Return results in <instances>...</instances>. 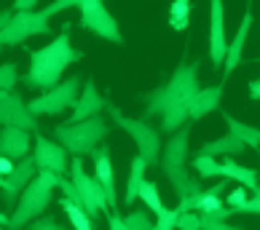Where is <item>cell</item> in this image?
Wrapping results in <instances>:
<instances>
[{"mask_svg":"<svg viewBox=\"0 0 260 230\" xmlns=\"http://www.w3.org/2000/svg\"><path fill=\"white\" fill-rule=\"evenodd\" d=\"M199 62H185L180 64L175 75L145 94V121L153 115H161V131L175 134L180 126L190 121V99L199 91Z\"/></svg>","mask_w":260,"mask_h":230,"instance_id":"cell-1","label":"cell"},{"mask_svg":"<svg viewBox=\"0 0 260 230\" xmlns=\"http://www.w3.org/2000/svg\"><path fill=\"white\" fill-rule=\"evenodd\" d=\"M81 51L73 49L70 43V27H62V32L54 37L51 43H46L43 49L30 51V72L24 75V83L30 89L49 91L62 81L64 70L75 62H81Z\"/></svg>","mask_w":260,"mask_h":230,"instance_id":"cell-2","label":"cell"},{"mask_svg":"<svg viewBox=\"0 0 260 230\" xmlns=\"http://www.w3.org/2000/svg\"><path fill=\"white\" fill-rule=\"evenodd\" d=\"M188 137H190V131L185 126H180L172 134V139L161 147V161H158L161 171L167 174L169 185L175 187L180 201L201 190V182L196 177H190V171H188Z\"/></svg>","mask_w":260,"mask_h":230,"instance_id":"cell-3","label":"cell"},{"mask_svg":"<svg viewBox=\"0 0 260 230\" xmlns=\"http://www.w3.org/2000/svg\"><path fill=\"white\" fill-rule=\"evenodd\" d=\"M56 187H59V174L38 169L35 179L24 187V193L19 196L16 206H14V214L8 217V230H24L32 219H38V214H43L46 206L51 204Z\"/></svg>","mask_w":260,"mask_h":230,"instance_id":"cell-4","label":"cell"},{"mask_svg":"<svg viewBox=\"0 0 260 230\" xmlns=\"http://www.w3.org/2000/svg\"><path fill=\"white\" fill-rule=\"evenodd\" d=\"M108 123L102 115H91L86 121L75 123H59L54 126V139L70 152V156H91L94 147H100V142L108 137Z\"/></svg>","mask_w":260,"mask_h":230,"instance_id":"cell-5","label":"cell"},{"mask_svg":"<svg viewBox=\"0 0 260 230\" xmlns=\"http://www.w3.org/2000/svg\"><path fill=\"white\" fill-rule=\"evenodd\" d=\"M105 110H108L110 118L134 139V145H137V156L145 158L148 166H156L161 161V129L150 126L145 118H129V115H123L110 102H108V107H105Z\"/></svg>","mask_w":260,"mask_h":230,"instance_id":"cell-6","label":"cell"},{"mask_svg":"<svg viewBox=\"0 0 260 230\" xmlns=\"http://www.w3.org/2000/svg\"><path fill=\"white\" fill-rule=\"evenodd\" d=\"M78 89H81V78L73 75V78H67V81H59L54 89L43 91L41 97H35L32 102H27V107H30V112L35 118L38 115H62L67 110H73L75 99H78Z\"/></svg>","mask_w":260,"mask_h":230,"instance_id":"cell-7","label":"cell"},{"mask_svg":"<svg viewBox=\"0 0 260 230\" xmlns=\"http://www.w3.org/2000/svg\"><path fill=\"white\" fill-rule=\"evenodd\" d=\"M70 182L75 185V190L81 193L83 198V209L89 212L91 219H97L100 214H110V204H108V196L100 185L97 177H89L83 171V161L81 156H73L70 161Z\"/></svg>","mask_w":260,"mask_h":230,"instance_id":"cell-8","label":"cell"},{"mask_svg":"<svg viewBox=\"0 0 260 230\" xmlns=\"http://www.w3.org/2000/svg\"><path fill=\"white\" fill-rule=\"evenodd\" d=\"M78 8H81V30H89L102 41H110L118 46L123 43L121 27L115 22V16L105 8L102 0H83Z\"/></svg>","mask_w":260,"mask_h":230,"instance_id":"cell-9","label":"cell"},{"mask_svg":"<svg viewBox=\"0 0 260 230\" xmlns=\"http://www.w3.org/2000/svg\"><path fill=\"white\" fill-rule=\"evenodd\" d=\"M49 16H43V11H14V16L8 19V24L0 32L3 46H19L27 37L35 35H49Z\"/></svg>","mask_w":260,"mask_h":230,"instance_id":"cell-10","label":"cell"},{"mask_svg":"<svg viewBox=\"0 0 260 230\" xmlns=\"http://www.w3.org/2000/svg\"><path fill=\"white\" fill-rule=\"evenodd\" d=\"M35 174H38V164H35L32 152H30V156H24V158H19V164L14 166V171H11V174H6L3 182H0V190H3L0 196H3L6 209L16 206L19 196H22L24 187L35 179Z\"/></svg>","mask_w":260,"mask_h":230,"instance_id":"cell-11","label":"cell"},{"mask_svg":"<svg viewBox=\"0 0 260 230\" xmlns=\"http://www.w3.org/2000/svg\"><path fill=\"white\" fill-rule=\"evenodd\" d=\"M32 158L38 169L54 171L59 177L67 174V150L56 139H46L41 131H35V139H32Z\"/></svg>","mask_w":260,"mask_h":230,"instance_id":"cell-12","label":"cell"},{"mask_svg":"<svg viewBox=\"0 0 260 230\" xmlns=\"http://www.w3.org/2000/svg\"><path fill=\"white\" fill-rule=\"evenodd\" d=\"M228 54V41H225V11L223 0H212L209 3V59L212 64L223 67Z\"/></svg>","mask_w":260,"mask_h":230,"instance_id":"cell-13","label":"cell"},{"mask_svg":"<svg viewBox=\"0 0 260 230\" xmlns=\"http://www.w3.org/2000/svg\"><path fill=\"white\" fill-rule=\"evenodd\" d=\"M0 126H16L27 131H38V118L30 112L24 99L16 91H8V97L0 99Z\"/></svg>","mask_w":260,"mask_h":230,"instance_id":"cell-14","label":"cell"},{"mask_svg":"<svg viewBox=\"0 0 260 230\" xmlns=\"http://www.w3.org/2000/svg\"><path fill=\"white\" fill-rule=\"evenodd\" d=\"M228 185H231V179H228V177H223L215 187H209V190H199V193L188 196V198H182L177 209H180V212H199V214H212V212H217V209H223L220 193H225Z\"/></svg>","mask_w":260,"mask_h":230,"instance_id":"cell-15","label":"cell"},{"mask_svg":"<svg viewBox=\"0 0 260 230\" xmlns=\"http://www.w3.org/2000/svg\"><path fill=\"white\" fill-rule=\"evenodd\" d=\"M91 158H94V171H97L100 185L108 196V204H110V212L118 209V198H115V174H113V161H110V150L108 147H94L91 150Z\"/></svg>","mask_w":260,"mask_h":230,"instance_id":"cell-16","label":"cell"},{"mask_svg":"<svg viewBox=\"0 0 260 230\" xmlns=\"http://www.w3.org/2000/svg\"><path fill=\"white\" fill-rule=\"evenodd\" d=\"M105 107H108V102L102 99V94L97 91V83L89 81L81 89L78 94V99H75L73 104V115H70V121L67 123H75V121H86V118H91V115H100Z\"/></svg>","mask_w":260,"mask_h":230,"instance_id":"cell-17","label":"cell"},{"mask_svg":"<svg viewBox=\"0 0 260 230\" xmlns=\"http://www.w3.org/2000/svg\"><path fill=\"white\" fill-rule=\"evenodd\" d=\"M0 152L8 158H24L32 152V137L27 129H16V126H3L0 131Z\"/></svg>","mask_w":260,"mask_h":230,"instance_id":"cell-18","label":"cell"},{"mask_svg":"<svg viewBox=\"0 0 260 230\" xmlns=\"http://www.w3.org/2000/svg\"><path fill=\"white\" fill-rule=\"evenodd\" d=\"M252 11H244V16H242V24H239V30H236V35H234V41L228 43V54H225V62H223V72L225 75H231L236 70L239 64H242V51H244V43H247V37H249V30H252Z\"/></svg>","mask_w":260,"mask_h":230,"instance_id":"cell-19","label":"cell"},{"mask_svg":"<svg viewBox=\"0 0 260 230\" xmlns=\"http://www.w3.org/2000/svg\"><path fill=\"white\" fill-rule=\"evenodd\" d=\"M223 99V86H209V89H199L190 99V121H199L204 115L215 112Z\"/></svg>","mask_w":260,"mask_h":230,"instance_id":"cell-20","label":"cell"},{"mask_svg":"<svg viewBox=\"0 0 260 230\" xmlns=\"http://www.w3.org/2000/svg\"><path fill=\"white\" fill-rule=\"evenodd\" d=\"M199 152H204V156H242V152H247V145L239 137H234V134H225V137L220 139H212V142H204V145L199 147Z\"/></svg>","mask_w":260,"mask_h":230,"instance_id":"cell-21","label":"cell"},{"mask_svg":"<svg viewBox=\"0 0 260 230\" xmlns=\"http://www.w3.org/2000/svg\"><path fill=\"white\" fill-rule=\"evenodd\" d=\"M220 177H228V179H234V182H239L242 187H247V190H252V193H257V171L255 169H249V166H239L234 158H228L225 164H223V169H220Z\"/></svg>","mask_w":260,"mask_h":230,"instance_id":"cell-22","label":"cell"},{"mask_svg":"<svg viewBox=\"0 0 260 230\" xmlns=\"http://www.w3.org/2000/svg\"><path fill=\"white\" fill-rule=\"evenodd\" d=\"M145 158L142 156H134L132 158V166H129V182H126V196H123V204H134V201L140 198V187H142V182H145Z\"/></svg>","mask_w":260,"mask_h":230,"instance_id":"cell-23","label":"cell"},{"mask_svg":"<svg viewBox=\"0 0 260 230\" xmlns=\"http://www.w3.org/2000/svg\"><path fill=\"white\" fill-rule=\"evenodd\" d=\"M225 126L231 129V134H234V137H239V139H242L247 147H252V150H260V129L249 126V123H242V121H236L234 115H228V112H225Z\"/></svg>","mask_w":260,"mask_h":230,"instance_id":"cell-24","label":"cell"},{"mask_svg":"<svg viewBox=\"0 0 260 230\" xmlns=\"http://www.w3.org/2000/svg\"><path fill=\"white\" fill-rule=\"evenodd\" d=\"M62 212L67 214V222H70L75 230H94V225H91V217H89V212L86 209H81L78 204H73L70 198H64L62 196Z\"/></svg>","mask_w":260,"mask_h":230,"instance_id":"cell-25","label":"cell"},{"mask_svg":"<svg viewBox=\"0 0 260 230\" xmlns=\"http://www.w3.org/2000/svg\"><path fill=\"white\" fill-rule=\"evenodd\" d=\"M190 24V0H172V8H169V27L172 30H188Z\"/></svg>","mask_w":260,"mask_h":230,"instance_id":"cell-26","label":"cell"},{"mask_svg":"<svg viewBox=\"0 0 260 230\" xmlns=\"http://www.w3.org/2000/svg\"><path fill=\"white\" fill-rule=\"evenodd\" d=\"M140 201L145 204L148 209H153V214H158L164 204H161V193H158V185L156 182H142V187H140Z\"/></svg>","mask_w":260,"mask_h":230,"instance_id":"cell-27","label":"cell"},{"mask_svg":"<svg viewBox=\"0 0 260 230\" xmlns=\"http://www.w3.org/2000/svg\"><path fill=\"white\" fill-rule=\"evenodd\" d=\"M193 166H196V171H199L201 179H207V177H220V169H223V164H217V158L204 156V152H199V156H196Z\"/></svg>","mask_w":260,"mask_h":230,"instance_id":"cell-28","label":"cell"},{"mask_svg":"<svg viewBox=\"0 0 260 230\" xmlns=\"http://www.w3.org/2000/svg\"><path fill=\"white\" fill-rule=\"evenodd\" d=\"M177 214H180V209H167L164 206L156 214V222L150 225V230H177Z\"/></svg>","mask_w":260,"mask_h":230,"instance_id":"cell-29","label":"cell"},{"mask_svg":"<svg viewBox=\"0 0 260 230\" xmlns=\"http://www.w3.org/2000/svg\"><path fill=\"white\" fill-rule=\"evenodd\" d=\"M16 81H19V67H16V62L0 64V89H3V91H14Z\"/></svg>","mask_w":260,"mask_h":230,"instance_id":"cell-30","label":"cell"},{"mask_svg":"<svg viewBox=\"0 0 260 230\" xmlns=\"http://www.w3.org/2000/svg\"><path fill=\"white\" fill-rule=\"evenodd\" d=\"M123 219H126L129 230H150V225H153L148 209H134V212H129Z\"/></svg>","mask_w":260,"mask_h":230,"instance_id":"cell-31","label":"cell"},{"mask_svg":"<svg viewBox=\"0 0 260 230\" xmlns=\"http://www.w3.org/2000/svg\"><path fill=\"white\" fill-rule=\"evenodd\" d=\"M177 230H201V214L199 212H180L177 214Z\"/></svg>","mask_w":260,"mask_h":230,"instance_id":"cell-32","label":"cell"},{"mask_svg":"<svg viewBox=\"0 0 260 230\" xmlns=\"http://www.w3.org/2000/svg\"><path fill=\"white\" fill-rule=\"evenodd\" d=\"M201 230H242V227L228 225V219H217L212 214H201Z\"/></svg>","mask_w":260,"mask_h":230,"instance_id":"cell-33","label":"cell"},{"mask_svg":"<svg viewBox=\"0 0 260 230\" xmlns=\"http://www.w3.org/2000/svg\"><path fill=\"white\" fill-rule=\"evenodd\" d=\"M83 3V0H54V3H49V6H46L43 8V16H56V14H59V11H64V8H73V6H81Z\"/></svg>","mask_w":260,"mask_h":230,"instance_id":"cell-34","label":"cell"},{"mask_svg":"<svg viewBox=\"0 0 260 230\" xmlns=\"http://www.w3.org/2000/svg\"><path fill=\"white\" fill-rule=\"evenodd\" d=\"M27 230H67V227H62L54 217H38L27 225Z\"/></svg>","mask_w":260,"mask_h":230,"instance_id":"cell-35","label":"cell"},{"mask_svg":"<svg viewBox=\"0 0 260 230\" xmlns=\"http://www.w3.org/2000/svg\"><path fill=\"white\" fill-rule=\"evenodd\" d=\"M247 198H249L247 187H242V185H239L236 190H231V193H228V206L234 209V212H239V206H242V204H244Z\"/></svg>","mask_w":260,"mask_h":230,"instance_id":"cell-36","label":"cell"},{"mask_svg":"<svg viewBox=\"0 0 260 230\" xmlns=\"http://www.w3.org/2000/svg\"><path fill=\"white\" fill-rule=\"evenodd\" d=\"M239 212H247V214H260V190L257 193H252L242 206H239Z\"/></svg>","mask_w":260,"mask_h":230,"instance_id":"cell-37","label":"cell"},{"mask_svg":"<svg viewBox=\"0 0 260 230\" xmlns=\"http://www.w3.org/2000/svg\"><path fill=\"white\" fill-rule=\"evenodd\" d=\"M110 230H129V225H126V219H123L121 214L110 212Z\"/></svg>","mask_w":260,"mask_h":230,"instance_id":"cell-38","label":"cell"},{"mask_svg":"<svg viewBox=\"0 0 260 230\" xmlns=\"http://www.w3.org/2000/svg\"><path fill=\"white\" fill-rule=\"evenodd\" d=\"M38 0H14V11H35Z\"/></svg>","mask_w":260,"mask_h":230,"instance_id":"cell-39","label":"cell"},{"mask_svg":"<svg viewBox=\"0 0 260 230\" xmlns=\"http://www.w3.org/2000/svg\"><path fill=\"white\" fill-rule=\"evenodd\" d=\"M11 171H14V164H11V158L0 152V174L6 177V174H11Z\"/></svg>","mask_w":260,"mask_h":230,"instance_id":"cell-40","label":"cell"},{"mask_svg":"<svg viewBox=\"0 0 260 230\" xmlns=\"http://www.w3.org/2000/svg\"><path fill=\"white\" fill-rule=\"evenodd\" d=\"M14 16V11L11 8H3V11H0V32H3V27L8 24V19ZM0 49H3V41H0Z\"/></svg>","mask_w":260,"mask_h":230,"instance_id":"cell-41","label":"cell"},{"mask_svg":"<svg viewBox=\"0 0 260 230\" xmlns=\"http://www.w3.org/2000/svg\"><path fill=\"white\" fill-rule=\"evenodd\" d=\"M249 99H260V78H255V81H249Z\"/></svg>","mask_w":260,"mask_h":230,"instance_id":"cell-42","label":"cell"},{"mask_svg":"<svg viewBox=\"0 0 260 230\" xmlns=\"http://www.w3.org/2000/svg\"><path fill=\"white\" fill-rule=\"evenodd\" d=\"M0 225L8 227V214H3V212H0Z\"/></svg>","mask_w":260,"mask_h":230,"instance_id":"cell-43","label":"cell"},{"mask_svg":"<svg viewBox=\"0 0 260 230\" xmlns=\"http://www.w3.org/2000/svg\"><path fill=\"white\" fill-rule=\"evenodd\" d=\"M3 97H8V91H3V89H0V99H3Z\"/></svg>","mask_w":260,"mask_h":230,"instance_id":"cell-44","label":"cell"},{"mask_svg":"<svg viewBox=\"0 0 260 230\" xmlns=\"http://www.w3.org/2000/svg\"><path fill=\"white\" fill-rule=\"evenodd\" d=\"M252 62H255V64H260V59H252Z\"/></svg>","mask_w":260,"mask_h":230,"instance_id":"cell-45","label":"cell"},{"mask_svg":"<svg viewBox=\"0 0 260 230\" xmlns=\"http://www.w3.org/2000/svg\"><path fill=\"white\" fill-rule=\"evenodd\" d=\"M0 182H3V174H0Z\"/></svg>","mask_w":260,"mask_h":230,"instance_id":"cell-46","label":"cell"},{"mask_svg":"<svg viewBox=\"0 0 260 230\" xmlns=\"http://www.w3.org/2000/svg\"><path fill=\"white\" fill-rule=\"evenodd\" d=\"M257 190H260V187H257Z\"/></svg>","mask_w":260,"mask_h":230,"instance_id":"cell-47","label":"cell"}]
</instances>
